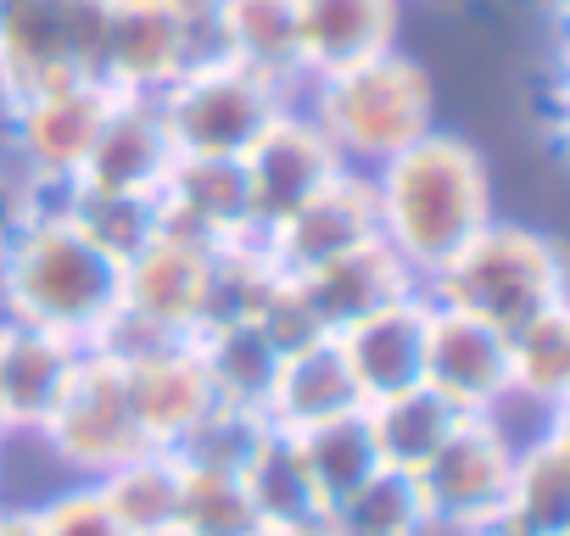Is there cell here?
Masks as SVG:
<instances>
[{
    "label": "cell",
    "mask_w": 570,
    "mask_h": 536,
    "mask_svg": "<svg viewBox=\"0 0 570 536\" xmlns=\"http://www.w3.org/2000/svg\"><path fill=\"white\" fill-rule=\"evenodd\" d=\"M179 530H190V536H263L240 475H213V469H185Z\"/></svg>",
    "instance_id": "cell-34"
},
{
    "label": "cell",
    "mask_w": 570,
    "mask_h": 536,
    "mask_svg": "<svg viewBox=\"0 0 570 536\" xmlns=\"http://www.w3.org/2000/svg\"><path fill=\"white\" fill-rule=\"evenodd\" d=\"M107 107H112V90L101 79H68V85H51V90L7 107V123H12L7 135H12V157L29 179V196H46V190H62L79 179Z\"/></svg>",
    "instance_id": "cell-9"
},
{
    "label": "cell",
    "mask_w": 570,
    "mask_h": 536,
    "mask_svg": "<svg viewBox=\"0 0 570 536\" xmlns=\"http://www.w3.org/2000/svg\"><path fill=\"white\" fill-rule=\"evenodd\" d=\"M168 168H174V140L163 129L157 101L151 96H112V107H107V118L96 129V146H90L73 185L157 196Z\"/></svg>",
    "instance_id": "cell-18"
},
{
    "label": "cell",
    "mask_w": 570,
    "mask_h": 536,
    "mask_svg": "<svg viewBox=\"0 0 570 536\" xmlns=\"http://www.w3.org/2000/svg\"><path fill=\"white\" fill-rule=\"evenodd\" d=\"M364 419H370V436H375L381 469L414 480V475L436 458V447L453 436V425H459L464 414H453L436 391L414 386V391H397V397L364 403Z\"/></svg>",
    "instance_id": "cell-28"
},
{
    "label": "cell",
    "mask_w": 570,
    "mask_h": 536,
    "mask_svg": "<svg viewBox=\"0 0 570 536\" xmlns=\"http://www.w3.org/2000/svg\"><path fill=\"white\" fill-rule=\"evenodd\" d=\"M40 514V530L46 536H129L118 525V514L107 508V497L96 492V480H79L68 492H57L51 503L35 508Z\"/></svg>",
    "instance_id": "cell-37"
},
{
    "label": "cell",
    "mask_w": 570,
    "mask_h": 536,
    "mask_svg": "<svg viewBox=\"0 0 570 536\" xmlns=\"http://www.w3.org/2000/svg\"><path fill=\"white\" fill-rule=\"evenodd\" d=\"M420 386L436 391L464 419L503 414V403H509V336L481 325V319H470V314H453V308L431 302Z\"/></svg>",
    "instance_id": "cell-12"
},
{
    "label": "cell",
    "mask_w": 570,
    "mask_h": 536,
    "mask_svg": "<svg viewBox=\"0 0 570 536\" xmlns=\"http://www.w3.org/2000/svg\"><path fill=\"white\" fill-rule=\"evenodd\" d=\"M124 380H129V397H135V414H140V430L151 447H174L213 408V386H207L190 341H174L168 353L124 369Z\"/></svg>",
    "instance_id": "cell-22"
},
{
    "label": "cell",
    "mask_w": 570,
    "mask_h": 536,
    "mask_svg": "<svg viewBox=\"0 0 570 536\" xmlns=\"http://www.w3.org/2000/svg\"><path fill=\"white\" fill-rule=\"evenodd\" d=\"M185 73L168 0H107L96 79L112 96H163Z\"/></svg>",
    "instance_id": "cell-17"
},
{
    "label": "cell",
    "mask_w": 570,
    "mask_h": 536,
    "mask_svg": "<svg viewBox=\"0 0 570 536\" xmlns=\"http://www.w3.org/2000/svg\"><path fill=\"white\" fill-rule=\"evenodd\" d=\"M425 330H431V297L409 291V297L364 314L358 325L336 330L331 341H336L358 397L381 403V397H397V391L420 386V375H425Z\"/></svg>",
    "instance_id": "cell-14"
},
{
    "label": "cell",
    "mask_w": 570,
    "mask_h": 536,
    "mask_svg": "<svg viewBox=\"0 0 570 536\" xmlns=\"http://www.w3.org/2000/svg\"><path fill=\"white\" fill-rule=\"evenodd\" d=\"M297 286H303L308 308L320 314V325L336 336V330L358 325L364 314H375V308H386V302L420 291V275H414V268H409L386 240H370V246H358V251H347V257L314 268V275H303Z\"/></svg>",
    "instance_id": "cell-19"
},
{
    "label": "cell",
    "mask_w": 570,
    "mask_h": 536,
    "mask_svg": "<svg viewBox=\"0 0 570 536\" xmlns=\"http://www.w3.org/2000/svg\"><path fill=\"white\" fill-rule=\"evenodd\" d=\"M263 536H331L325 519H308V525H285V530H263Z\"/></svg>",
    "instance_id": "cell-39"
},
{
    "label": "cell",
    "mask_w": 570,
    "mask_h": 536,
    "mask_svg": "<svg viewBox=\"0 0 570 536\" xmlns=\"http://www.w3.org/2000/svg\"><path fill=\"white\" fill-rule=\"evenodd\" d=\"M190 347H196V364L213 386V403H229V408H246V414L268 408V391H274V375H279L285 353L252 319L207 325V330L190 336Z\"/></svg>",
    "instance_id": "cell-23"
},
{
    "label": "cell",
    "mask_w": 570,
    "mask_h": 536,
    "mask_svg": "<svg viewBox=\"0 0 570 536\" xmlns=\"http://www.w3.org/2000/svg\"><path fill=\"white\" fill-rule=\"evenodd\" d=\"M381 240V224H375V190H370V173L364 168H347L336 185H325L314 201H303L292 218H279L274 229H263V257L274 275L285 280H303L314 268L358 251Z\"/></svg>",
    "instance_id": "cell-11"
},
{
    "label": "cell",
    "mask_w": 570,
    "mask_h": 536,
    "mask_svg": "<svg viewBox=\"0 0 570 536\" xmlns=\"http://www.w3.org/2000/svg\"><path fill=\"white\" fill-rule=\"evenodd\" d=\"M364 408L336 341H314V347H297L279 358V375H274V391H268V408L263 419L274 430H308V425H325L336 414H353Z\"/></svg>",
    "instance_id": "cell-21"
},
{
    "label": "cell",
    "mask_w": 570,
    "mask_h": 536,
    "mask_svg": "<svg viewBox=\"0 0 570 536\" xmlns=\"http://www.w3.org/2000/svg\"><path fill=\"white\" fill-rule=\"evenodd\" d=\"M96 492L107 497V508L118 514V525L129 536H168L179 530V497H185V469L168 447H146L135 458H124L118 469H107L96 480Z\"/></svg>",
    "instance_id": "cell-26"
},
{
    "label": "cell",
    "mask_w": 570,
    "mask_h": 536,
    "mask_svg": "<svg viewBox=\"0 0 570 536\" xmlns=\"http://www.w3.org/2000/svg\"><path fill=\"white\" fill-rule=\"evenodd\" d=\"M308 118L325 129L347 168L370 173L375 162L436 129V90L431 73L392 46L381 57L308 79Z\"/></svg>",
    "instance_id": "cell-4"
},
{
    "label": "cell",
    "mask_w": 570,
    "mask_h": 536,
    "mask_svg": "<svg viewBox=\"0 0 570 536\" xmlns=\"http://www.w3.org/2000/svg\"><path fill=\"white\" fill-rule=\"evenodd\" d=\"M509 469H514V436L503 430V419L498 414L459 419L453 436L436 447V458L414 475L431 536H470L503 519Z\"/></svg>",
    "instance_id": "cell-7"
},
{
    "label": "cell",
    "mask_w": 570,
    "mask_h": 536,
    "mask_svg": "<svg viewBox=\"0 0 570 536\" xmlns=\"http://www.w3.org/2000/svg\"><path fill=\"white\" fill-rule=\"evenodd\" d=\"M240 486L257 508L263 530H285V525H308L325 519V503L314 492V475L303 464V447L292 430H263V441L252 447V458L240 464Z\"/></svg>",
    "instance_id": "cell-25"
},
{
    "label": "cell",
    "mask_w": 570,
    "mask_h": 536,
    "mask_svg": "<svg viewBox=\"0 0 570 536\" xmlns=\"http://www.w3.org/2000/svg\"><path fill=\"white\" fill-rule=\"evenodd\" d=\"M168 536H190V530H168Z\"/></svg>",
    "instance_id": "cell-41"
},
{
    "label": "cell",
    "mask_w": 570,
    "mask_h": 536,
    "mask_svg": "<svg viewBox=\"0 0 570 536\" xmlns=\"http://www.w3.org/2000/svg\"><path fill=\"white\" fill-rule=\"evenodd\" d=\"M0 536H46L35 508H0Z\"/></svg>",
    "instance_id": "cell-38"
},
{
    "label": "cell",
    "mask_w": 570,
    "mask_h": 536,
    "mask_svg": "<svg viewBox=\"0 0 570 536\" xmlns=\"http://www.w3.org/2000/svg\"><path fill=\"white\" fill-rule=\"evenodd\" d=\"M325 525H331V536H431L414 480L392 475V469H381L353 497L325 508Z\"/></svg>",
    "instance_id": "cell-32"
},
{
    "label": "cell",
    "mask_w": 570,
    "mask_h": 536,
    "mask_svg": "<svg viewBox=\"0 0 570 536\" xmlns=\"http://www.w3.org/2000/svg\"><path fill=\"white\" fill-rule=\"evenodd\" d=\"M285 107H292V96L274 90L257 73H246V68H235V62L179 73L157 96V112H163V129L174 140V157H235V162L252 151V140Z\"/></svg>",
    "instance_id": "cell-6"
},
{
    "label": "cell",
    "mask_w": 570,
    "mask_h": 536,
    "mask_svg": "<svg viewBox=\"0 0 570 536\" xmlns=\"http://www.w3.org/2000/svg\"><path fill=\"white\" fill-rule=\"evenodd\" d=\"M185 73L229 62V0H168Z\"/></svg>",
    "instance_id": "cell-36"
},
{
    "label": "cell",
    "mask_w": 570,
    "mask_h": 536,
    "mask_svg": "<svg viewBox=\"0 0 570 536\" xmlns=\"http://www.w3.org/2000/svg\"><path fill=\"white\" fill-rule=\"evenodd\" d=\"M268 419L263 414H246V408H229V403H213L168 453L179 458V469H213V475H240V464L252 458V447L263 441Z\"/></svg>",
    "instance_id": "cell-33"
},
{
    "label": "cell",
    "mask_w": 570,
    "mask_h": 536,
    "mask_svg": "<svg viewBox=\"0 0 570 536\" xmlns=\"http://www.w3.org/2000/svg\"><path fill=\"white\" fill-rule=\"evenodd\" d=\"M229 62L268 79L285 96L308 85L303 40H297V0H229Z\"/></svg>",
    "instance_id": "cell-27"
},
{
    "label": "cell",
    "mask_w": 570,
    "mask_h": 536,
    "mask_svg": "<svg viewBox=\"0 0 570 536\" xmlns=\"http://www.w3.org/2000/svg\"><path fill=\"white\" fill-rule=\"evenodd\" d=\"M40 441L57 453V464H68L79 480H101L107 469H118L124 458L146 453V430H140V414H135V397H129V380L118 364L85 353L57 414L46 419Z\"/></svg>",
    "instance_id": "cell-8"
},
{
    "label": "cell",
    "mask_w": 570,
    "mask_h": 536,
    "mask_svg": "<svg viewBox=\"0 0 570 536\" xmlns=\"http://www.w3.org/2000/svg\"><path fill=\"white\" fill-rule=\"evenodd\" d=\"M252 325H257L279 353H297V347L331 341V330H325V325H320V314L308 308L303 286H297V280H285V275H274V286L263 291V302H257Z\"/></svg>",
    "instance_id": "cell-35"
},
{
    "label": "cell",
    "mask_w": 570,
    "mask_h": 536,
    "mask_svg": "<svg viewBox=\"0 0 570 536\" xmlns=\"http://www.w3.org/2000/svg\"><path fill=\"white\" fill-rule=\"evenodd\" d=\"M112 308H118V262L101 257L51 207V190L29 196L7 240H0V319H18L85 347Z\"/></svg>",
    "instance_id": "cell-2"
},
{
    "label": "cell",
    "mask_w": 570,
    "mask_h": 536,
    "mask_svg": "<svg viewBox=\"0 0 570 536\" xmlns=\"http://www.w3.org/2000/svg\"><path fill=\"white\" fill-rule=\"evenodd\" d=\"M436 308L470 314L492 330H520L564 302V257L542 229L487 218L442 268L420 280Z\"/></svg>",
    "instance_id": "cell-3"
},
{
    "label": "cell",
    "mask_w": 570,
    "mask_h": 536,
    "mask_svg": "<svg viewBox=\"0 0 570 536\" xmlns=\"http://www.w3.org/2000/svg\"><path fill=\"white\" fill-rule=\"evenodd\" d=\"M297 447H303V464H308L314 492H320L325 508H336L342 497H353L364 480L381 475V453H375V436H370L364 408L297 430Z\"/></svg>",
    "instance_id": "cell-31"
},
{
    "label": "cell",
    "mask_w": 570,
    "mask_h": 536,
    "mask_svg": "<svg viewBox=\"0 0 570 536\" xmlns=\"http://www.w3.org/2000/svg\"><path fill=\"white\" fill-rule=\"evenodd\" d=\"M85 347L18 319H0V436H40L57 414Z\"/></svg>",
    "instance_id": "cell-16"
},
{
    "label": "cell",
    "mask_w": 570,
    "mask_h": 536,
    "mask_svg": "<svg viewBox=\"0 0 570 536\" xmlns=\"http://www.w3.org/2000/svg\"><path fill=\"white\" fill-rule=\"evenodd\" d=\"M470 536H525V530H514V525H503V519H492V525H481V530H470Z\"/></svg>",
    "instance_id": "cell-40"
},
{
    "label": "cell",
    "mask_w": 570,
    "mask_h": 536,
    "mask_svg": "<svg viewBox=\"0 0 570 536\" xmlns=\"http://www.w3.org/2000/svg\"><path fill=\"white\" fill-rule=\"evenodd\" d=\"M297 40L308 79L353 68L364 57L392 51L397 0H297Z\"/></svg>",
    "instance_id": "cell-20"
},
{
    "label": "cell",
    "mask_w": 570,
    "mask_h": 536,
    "mask_svg": "<svg viewBox=\"0 0 570 536\" xmlns=\"http://www.w3.org/2000/svg\"><path fill=\"white\" fill-rule=\"evenodd\" d=\"M157 235H179L196 246L257 240L252 190L235 157H174L157 190Z\"/></svg>",
    "instance_id": "cell-13"
},
{
    "label": "cell",
    "mask_w": 570,
    "mask_h": 536,
    "mask_svg": "<svg viewBox=\"0 0 570 536\" xmlns=\"http://www.w3.org/2000/svg\"><path fill=\"white\" fill-rule=\"evenodd\" d=\"M570 397V302L509 330V403L559 414Z\"/></svg>",
    "instance_id": "cell-30"
},
{
    "label": "cell",
    "mask_w": 570,
    "mask_h": 536,
    "mask_svg": "<svg viewBox=\"0 0 570 536\" xmlns=\"http://www.w3.org/2000/svg\"><path fill=\"white\" fill-rule=\"evenodd\" d=\"M503 525L525 536H570V441L564 430H548L525 447H514Z\"/></svg>",
    "instance_id": "cell-24"
},
{
    "label": "cell",
    "mask_w": 570,
    "mask_h": 536,
    "mask_svg": "<svg viewBox=\"0 0 570 536\" xmlns=\"http://www.w3.org/2000/svg\"><path fill=\"white\" fill-rule=\"evenodd\" d=\"M51 207L112 262H129L157 235V196L135 190H96V185H62L51 190Z\"/></svg>",
    "instance_id": "cell-29"
},
{
    "label": "cell",
    "mask_w": 570,
    "mask_h": 536,
    "mask_svg": "<svg viewBox=\"0 0 570 536\" xmlns=\"http://www.w3.org/2000/svg\"><path fill=\"white\" fill-rule=\"evenodd\" d=\"M246 190H252V218H257V240L263 229H274L279 218H292L303 201H314L325 185H336L347 173L342 151L325 140V129L303 112L285 107L240 157Z\"/></svg>",
    "instance_id": "cell-10"
},
{
    "label": "cell",
    "mask_w": 570,
    "mask_h": 536,
    "mask_svg": "<svg viewBox=\"0 0 570 536\" xmlns=\"http://www.w3.org/2000/svg\"><path fill=\"white\" fill-rule=\"evenodd\" d=\"M0 7H7V0H0Z\"/></svg>",
    "instance_id": "cell-42"
},
{
    "label": "cell",
    "mask_w": 570,
    "mask_h": 536,
    "mask_svg": "<svg viewBox=\"0 0 570 536\" xmlns=\"http://www.w3.org/2000/svg\"><path fill=\"white\" fill-rule=\"evenodd\" d=\"M107 0H7L0 7V107L68 79H96Z\"/></svg>",
    "instance_id": "cell-5"
},
{
    "label": "cell",
    "mask_w": 570,
    "mask_h": 536,
    "mask_svg": "<svg viewBox=\"0 0 570 536\" xmlns=\"http://www.w3.org/2000/svg\"><path fill=\"white\" fill-rule=\"evenodd\" d=\"M375 190V224L381 240L425 280L442 268L487 218H492V185L487 157L464 135H420L397 157L370 168Z\"/></svg>",
    "instance_id": "cell-1"
},
{
    "label": "cell",
    "mask_w": 570,
    "mask_h": 536,
    "mask_svg": "<svg viewBox=\"0 0 570 536\" xmlns=\"http://www.w3.org/2000/svg\"><path fill=\"white\" fill-rule=\"evenodd\" d=\"M218 246H196L179 235H151L129 262H118V302L157 330L190 341L202 325V297H207V262Z\"/></svg>",
    "instance_id": "cell-15"
}]
</instances>
